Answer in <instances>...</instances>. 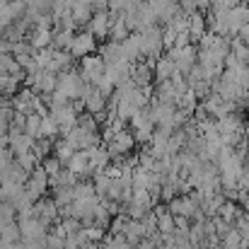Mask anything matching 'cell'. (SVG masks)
<instances>
[{"label":"cell","mask_w":249,"mask_h":249,"mask_svg":"<svg viewBox=\"0 0 249 249\" xmlns=\"http://www.w3.org/2000/svg\"><path fill=\"white\" fill-rule=\"evenodd\" d=\"M124 237L133 245V247H138L148 235H145V228H143V220H131L128 218V223H126V230H124Z\"/></svg>","instance_id":"18"},{"label":"cell","mask_w":249,"mask_h":249,"mask_svg":"<svg viewBox=\"0 0 249 249\" xmlns=\"http://www.w3.org/2000/svg\"><path fill=\"white\" fill-rule=\"evenodd\" d=\"M27 41H29V46H32L34 51L51 49V44H53V27H36V24H34V29H32V34L27 36Z\"/></svg>","instance_id":"12"},{"label":"cell","mask_w":249,"mask_h":249,"mask_svg":"<svg viewBox=\"0 0 249 249\" xmlns=\"http://www.w3.org/2000/svg\"><path fill=\"white\" fill-rule=\"evenodd\" d=\"M89 87H92V85L80 75V71H78V68L66 71V73H61V75H58V92H61V94H66L71 102H75V99H85V97H87V92H89Z\"/></svg>","instance_id":"1"},{"label":"cell","mask_w":249,"mask_h":249,"mask_svg":"<svg viewBox=\"0 0 249 249\" xmlns=\"http://www.w3.org/2000/svg\"><path fill=\"white\" fill-rule=\"evenodd\" d=\"M155 215H158V232L160 235H174L177 232V220L167 211V206H158L155 208Z\"/></svg>","instance_id":"16"},{"label":"cell","mask_w":249,"mask_h":249,"mask_svg":"<svg viewBox=\"0 0 249 249\" xmlns=\"http://www.w3.org/2000/svg\"><path fill=\"white\" fill-rule=\"evenodd\" d=\"M41 167H44V172L49 174V179H53V177H58L63 169H66V165L56 158V155H51V158H46L44 162H41Z\"/></svg>","instance_id":"26"},{"label":"cell","mask_w":249,"mask_h":249,"mask_svg":"<svg viewBox=\"0 0 249 249\" xmlns=\"http://www.w3.org/2000/svg\"><path fill=\"white\" fill-rule=\"evenodd\" d=\"M63 141H66L75 153H78V150H89V148L99 145V133H87L85 128L75 126L71 133H66V136H63Z\"/></svg>","instance_id":"5"},{"label":"cell","mask_w":249,"mask_h":249,"mask_svg":"<svg viewBox=\"0 0 249 249\" xmlns=\"http://www.w3.org/2000/svg\"><path fill=\"white\" fill-rule=\"evenodd\" d=\"M206 24H208L206 15H201V12L189 15V36H191V41H201L206 36V32H208Z\"/></svg>","instance_id":"17"},{"label":"cell","mask_w":249,"mask_h":249,"mask_svg":"<svg viewBox=\"0 0 249 249\" xmlns=\"http://www.w3.org/2000/svg\"><path fill=\"white\" fill-rule=\"evenodd\" d=\"M53 143H56V141H49V138H39V141L34 143L32 153L39 158V162H44L46 158H51V155H53Z\"/></svg>","instance_id":"20"},{"label":"cell","mask_w":249,"mask_h":249,"mask_svg":"<svg viewBox=\"0 0 249 249\" xmlns=\"http://www.w3.org/2000/svg\"><path fill=\"white\" fill-rule=\"evenodd\" d=\"M58 133H61V128H58V124L53 121V116H51V114H49V116H44V121H41V138L53 141Z\"/></svg>","instance_id":"25"},{"label":"cell","mask_w":249,"mask_h":249,"mask_svg":"<svg viewBox=\"0 0 249 249\" xmlns=\"http://www.w3.org/2000/svg\"><path fill=\"white\" fill-rule=\"evenodd\" d=\"M133 145H136V138H133V133H131L128 128H124V131L114 133V138L107 143V150H109V153H111V158L116 160V158H124V155H128V153L133 150Z\"/></svg>","instance_id":"6"},{"label":"cell","mask_w":249,"mask_h":249,"mask_svg":"<svg viewBox=\"0 0 249 249\" xmlns=\"http://www.w3.org/2000/svg\"><path fill=\"white\" fill-rule=\"evenodd\" d=\"M228 24H230V39L232 36H240V32L249 24V5L240 2L237 7H232L228 12Z\"/></svg>","instance_id":"9"},{"label":"cell","mask_w":249,"mask_h":249,"mask_svg":"<svg viewBox=\"0 0 249 249\" xmlns=\"http://www.w3.org/2000/svg\"><path fill=\"white\" fill-rule=\"evenodd\" d=\"M177 73V66H174V61L169 58V56H160L158 61H155V78H158V83H167V80H172V75Z\"/></svg>","instance_id":"19"},{"label":"cell","mask_w":249,"mask_h":249,"mask_svg":"<svg viewBox=\"0 0 249 249\" xmlns=\"http://www.w3.org/2000/svg\"><path fill=\"white\" fill-rule=\"evenodd\" d=\"M53 155H56V158H58L63 165H68V162H71V158L75 155V150H73V148H71V145H68L63 138H61V141H56V143H53Z\"/></svg>","instance_id":"23"},{"label":"cell","mask_w":249,"mask_h":249,"mask_svg":"<svg viewBox=\"0 0 249 249\" xmlns=\"http://www.w3.org/2000/svg\"><path fill=\"white\" fill-rule=\"evenodd\" d=\"M218 215H220L228 225H235V223H237V218H240L237 203H235V201H225V203H223V208L218 211Z\"/></svg>","instance_id":"22"},{"label":"cell","mask_w":249,"mask_h":249,"mask_svg":"<svg viewBox=\"0 0 249 249\" xmlns=\"http://www.w3.org/2000/svg\"><path fill=\"white\" fill-rule=\"evenodd\" d=\"M17 225L22 232V242H46V237H49V228L32 213L17 215Z\"/></svg>","instance_id":"2"},{"label":"cell","mask_w":249,"mask_h":249,"mask_svg":"<svg viewBox=\"0 0 249 249\" xmlns=\"http://www.w3.org/2000/svg\"><path fill=\"white\" fill-rule=\"evenodd\" d=\"M179 10L184 15H194V12H198V5H196V0H179Z\"/></svg>","instance_id":"29"},{"label":"cell","mask_w":249,"mask_h":249,"mask_svg":"<svg viewBox=\"0 0 249 249\" xmlns=\"http://www.w3.org/2000/svg\"><path fill=\"white\" fill-rule=\"evenodd\" d=\"M99 46H97V39L89 34V32H78L75 39H73V46H71V53L75 61H83L85 56H92L97 53Z\"/></svg>","instance_id":"7"},{"label":"cell","mask_w":249,"mask_h":249,"mask_svg":"<svg viewBox=\"0 0 249 249\" xmlns=\"http://www.w3.org/2000/svg\"><path fill=\"white\" fill-rule=\"evenodd\" d=\"M71 17L75 24H89V19L94 17V7L89 0H75L71 7Z\"/></svg>","instance_id":"15"},{"label":"cell","mask_w":249,"mask_h":249,"mask_svg":"<svg viewBox=\"0 0 249 249\" xmlns=\"http://www.w3.org/2000/svg\"><path fill=\"white\" fill-rule=\"evenodd\" d=\"M78 126L85 128L87 133H97V131H99V121H97V116H94V114H87V111L78 116Z\"/></svg>","instance_id":"27"},{"label":"cell","mask_w":249,"mask_h":249,"mask_svg":"<svg viewBox=\"0 0 249 249\" xmlns=\"http://www.w3.org/2000/svg\"><path fill=\"white\" fill-rule=\"evenodd\" d=\"M196 5H198V10H203V7H211L213 0H196Z\"/></svg>","instance_id":"30"},{"label":"cell","mask_w":249,"mask_h":249,"mask_svg":"<svg viewBox=\"0 0 249 249\" xmlns=\"http://www.w3.org/2000/svg\"><path fill=\"white\" fill-rule=\"evenodd\" d=\"M247 99H249V87H247Z\"/></svg>","instance_id":"31"},{"label":"cell","mask_w":249,"mask_h":249,"mask_svg":"<svg viewBox=\"0 0 249 249\" xmlns=\"http://www.w3.org/2000/svg\"><path fill=\"white\" fill-rule=\"evenodd\" d=\"M41 121H44V116H39L36 111H34V114H29V116H27L24 133H27V136H32L34 141H39V138H41Z\"/></svg>","instance_id":"21"},{"label":"cell","mask_w":249,"mask_h":249,"mask_svg":"<svg viewBox=\"0 0 249 249\" xmlns=\"http://www.w3.org/2000/svg\"><path fill=\"white\" fill-rule=\"evenodd\" d=\"M85 107H87V114H94V116H102L109 107V99L97 89V87H89L87 97H85Z\"/></svg>","instance_id":"14"},{"label":"cell","mask_w":249,"mask_h":249,"mask_svg":"<svg viewBox=\"0 0 249 249\" xmlns=\"http://www.w3.org/2000/svg\"><path fill=\"white\" fill-rule=\"evenodd\" d=\"M49 114H51V116H53V121L58 124V128H61V136L71 133V131L78 126V111L73 109V104L56 107V109H51Z\"/></svg>","instance_id":"8"},{"label":"cell","mask_w":249,"mask_h":249,"mask_svg":"<svg viewBox=\"0 0 249 249\" xmlns=\"http://www.w3.org/2000/svg\"><path fill=\"white\" fill-rule=\"evenodd\" d=\"M94 39H107L109 41V32H111V12H94V17L89 19V29H87Z\"/></svg>","instance_id":"10"},{"label":"cell","mask_w":249,"mask_h":249,"mask_svg":"<svg viewBox=\"0 0 249 249\" xmlns=\"http://www.w3.org/2000/svg\"><path fill=\"white\" fill-rule=\"evenodd\" d=\"M80 75H83L87 83L92 85H99V80L104 78V71H107V63L102 61V56L99 53H92V56H85L83 61H80Z\"/></svg>","instance_id":"4"},{"label":"cell","mask_w":249,"mask_h":249,"mask_svg":"<svg viewBox=\"0 0 249 249\" xmlns=\"http://www.w3.org/2000/svg\"><path fill=\"white\" fill-rule=\"evenodd\" d=\"M7 138H10V153H12L15 158L32 153V148H34V143H36V141H34L32 136H27L24 131H7Z\"/></svg>","instance_id":"11"},{"label":"cell","mask_w":249,"mask_h":249,"mask_svg":"<svg viewBox=\"0 0 249 249\" xmlns=\"http://www.w3.org/2000/svg\"><path fill=\"white\" fill-rule=\"evenodd\" d=\"M46 249H66V237H61L58 232H49L46 237Z\"/></svg>","instance_id":"28"},{"label":"cell","mask_w":249,"mask_h":249,"mask_svg":"<svg viewBox=\"0 0 249 249\" xmlns=\"http://www.w3.org/2000/svg\"><path fill=\"white\" fill-rule=\"evenodd\" d=\"M66 169H71L75 177L94 174V167H92V162H89V153H87V150H78V153L71 158V162L66 165Z\"/></svg>","instance_id":"13"},{"label":"cell","mask_w":249,"mask_h":249,"mask_svg":"<svg viewBox=\"0 0 249 249\" xmlns=\"http://www.w3.org/2000/svg\"><path fill=\"white\" fill-rule=\"evenodd\" d=\"M102 249H136V247H133L124 235H109V237H104Z\"/></svg>","instance_id":"24"},{"label":"cell","mask_w":249,"mask_h":249,"mask_svg":"<svg viewBox=\"0 0 249 249\" xmlns=\"http://www.w3.org/2000/svg\"><path fill=\"white\" fill-rule=\"evenodd\" d=\"M128 131L133 133L136 143H143V145H148V143H150V138H153V133L158 131V126H155V121H153V116H150L148 107H145L143 111H138V114L131 119Z\"/></svg>","instance_id":"3"}]
</instances>
